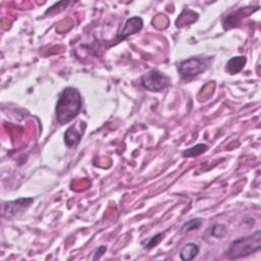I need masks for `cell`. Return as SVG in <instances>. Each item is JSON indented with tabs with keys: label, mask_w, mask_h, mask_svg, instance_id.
Instances as JSON below:
<instances>
[{
	"label": "cell",
	"mask_w": 261,
	"mask_h": 261,
	"mask_svg": "<svg viewBox=\"0 0 261 261\" xmlns=\"http://www.w3.org/2000/svg\"><path fill=\"white\" fill-rule=\"evenodd\" d=\"M212 57H191L178 65V73L182 80L189 81L204 72L211 64Z\"/></svg>",
	"instance_id": "cell-3"
},
{
	"label": "cell",
	"mask_w": 261,
	"mask_h": 261,
	"mask_svg": "<svg viewBox=\"0 0 261 261\" xmlns=\"http://www.w3.org/2000/svg\"><path fill=\"white\" fill-rule=\"evenodd\" d=\"M250 12L251 11L248 8H241V9H239L237 11H232V12L228 13L222 19L223 28L225 30H228V29H231L233 27H237L241 22L242 18L244 16H246L247 14H249Z\"/></svg>",
	"instance_id": "cell-8"
},
{
	"label": "cell",
	"mask_w": 261,
	"mask_h": 261,
	"mask_svg": "<svg viewBox=\"0 0 261 261\" xmlns=\"http://www.w3.org/2000/svg\"><path fill=\"white\" fill-rule=\"evenodd\" d=\"M260 248L261 232L260 230H257L250 236L242 237L240 239L234 240L227 249L226 256L229 259H239L259 251Z\"/></svg>",
	"instance_id": "cell-2"
},
{
	"label": "cell",
	"mask_w": 261,
	"mask_h": 261,
	"mask_svg": "<svg viewBox=\"0 0 261 261\" xmlns=\"http://www.w3.org/2000/svg\"><path fill=\"white\" fill-rule=\"evenodd\" d=\"M163 236H164V234H163L162 232H159V233L153 236V237L146 243V245H144V249H151V248L155 247L156 245H158V244L161 242V240L163 239Z\"/></svg>",
	"instance_id": "cell-14"
},
{
	"label": "cell",
	"mask_w": 261,
	"mask_h": 261,
	"mask_svg": "<svg viewBox=\"0 0 261 261\" xmlns=\"http://www.w3.org/2000/svg\"><path fill=\"white\" fill-rule=\"evenodd\" d=\"M142 28H143V19L141 17L134 16V17L128 18L125 21L122 30L117 33L115 42L113 44H117V43L121 42L122 40H124L125 38H127L128 36L138 33L139 31L142 30Z\"/></svg>",
	"instance_id": "cell-6"
},
{
	"label": "cell",
	"mask_w": 261,
	"mask_h": 261,
	"mask_svg": "<svg viewBox=\"0 0 261 261\" xmlns=\"http://www.w3.org/2000/svg\"><path fill=\"white\" fill-rule=\"evenodd\" d=\"M141 84L146 90L159 92L169 86L170 77L159 70H151L142 76Z\"/></svg>",
	"instance_id": "cell-4"
},
{
	"label": "cell",
	"mask_w": 261,
	"mask_h": 261,
	"mask_svg": "<svg viewBox=\"0 0 261 261\" xmlns=\"http://www.w3.org/2000/svg\"><path fill=\"white\" fill-rule=\"evenodd\" d=\"M34 198H19L17 200L5 202L3 204V216L13 217L22 211H24L27 208L33 204Z\"/></svg>",
	"instance_id": "cell-5"
},
{
	"label": "cell",
	"mask_w": 261,
	"mask_h": 261,
	"mask_svg": "<svg viewBox=\"0 0 261 261\" xmlns=\"http://www.w3.org/2000/svg\"><path fill=\"white\" fill-rule=\"evenodd\" d=\"M203 223V219L202 218H192L190 220H188L187 222H185L181 227H180V230L179 232L180 233H186V232H189V231H192V230H195V229H198L201 227Z\"/></svg>",
	"instance_id": "cell-11"
},
{
	"label": "cell",
	"mask_w": 261,
	"mask_h": 261,
	"mask_svg": "<svg viewBox=\"0 0 261 261\" xmlns=\"http://www.w3.org/2000/svg\"><path fill=\"white\" fill-rule=\"evenodd\" d=\"M82 109V97L80 92L73 87H66L59 95L56 104V118L59 124L71 121Z\"/></svg>",
	"instance_id": "cell-1"
},
{
	"label": "cell",
	"mask_w": 261,
	"mask_h": 261,
	"mask_svg": "<svg viewBox=\"0 0 261 261\" xmlns=\"http://www.w3.org/2000/svg\"><path fill=\"white\" fill-rule=\"evenodd\" d=\"M228 229L224 224H215L213 227H211V236L215 238H223L227 233Z\"/></svg>",
	"instance_id": "cell-13"
},
{
	"label": "cell",
	"mask_w": 261,
	"mask_h": 261,
	"mask_svg": "<svg viewBox=\"0 0 261 261\" xmlns=\"http://www.w3.org/2000/svg\"><path fill=\"white\" fill-rule=\"evenodd\" d=\"M247 58L245 56H234L231 57L225 65V71L229 74L239 73L246 65Z\"/></svg>",
	"instance_id": "cell-9"
},
{
	"label": "cell",
	"mask_w": 261,
	"mask_h": 261,
	"mask_svg": "<svg viewBox=\"0 0 261 261\" xmlns=\"http://www.w3.org/2000/svg\"><path fill=\"white\" fill-rule=\"evenodd\" d=\"M77 126L79 123L69 126L64 134V142L68 148H75L81 142L85 127L77 128Z\"/></svg>",
	"instance_id": "cell-7"
},
{
	"label": "cell",
	"mask_w": 261,
	"mask_h": 261,
	"mask_svg": "<svg viewBox=\"0 0 261 261\" xmlns=\"http://www.w3.org/2000/svg\"><path fill=\"white\" fill-rule=\"evenodd\" d=\"M207 149H208V146L206 144H197L189 149H186L182 152V156L186 158L187 157H196V156L201 155L205 151H207Z\"/></svg>",
	"instance_id": "cell-12"
},
{
	"label": "cell",
	"mask_w": 261,
	"mask_h": 261,
	"mask_svg": "<svg viewBox=\"0 0 261 261\" xmlns=\"http://www.w3.org/2000/svg\"><path fill=\"white\" fill-rule=\"evenodd\" d=\"M106 250H107V247H106V246H100V247H98V249L95 251V255H94L93 259H94V260L99 259V258L106 252Z\"/></svg>",
	"instance_id": "cell-15"
},
{
	"label": "cell",
	"mask_w": 261,
	"mask_h": 261,
	"mask_svg": "<svg viewBox=\"0 0 261 261\" xmlns=\"http://www.w3.org/2000/svg\"><path fill=\"white\" fill-rule=\"evenodd\" d=\"M200 252V248L195 243H187L180 250L179 257L184 261H190L197 257Z\"/></svg>",
	"instance_id": "cell-10"
}]
</instances>
